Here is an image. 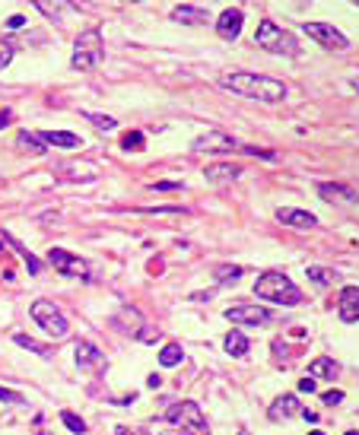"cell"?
<instances>
[{"mask_svg":"<svg viewBox=\"0 0 359 435\" xmlns=\"http://www.w3.org/2000/svg\"><path fill=\"white\" fill-rule=\"evenodd\" d=\"M172 188H178L175 181H159V184H156V191H172Z\"/></svg>","mask_w":359,"mask_h":435,"instance_id":"cell-40","label":"cell"},{"mask_svg":"<svg viewBox=\"0 0 359 435\" xmlns=\"http://www.w3.org/2000/svg\"><path fill=\"white\" fill-rule=\"evenodd\" d=\"M118 321H121V328H127L134 337H137V330L143 328V318H140V312H137V308H121Z\"/></svg>","mask_w":359,"mask_h":435,"instance_id":"cell-24","label":"cell"},{"mask_svg":"<svg viewBox=\"0 0 359 435\" xmlns=\"http://www.w3.org/2000/svg\"><path fill=\"white\" fill-rule=\"evenodd\" d=\"M115 435H146V432H143V429H124V426H118Z\"/></svg>","mask_w":359,"mask_h":435,"instance_id":"cell-37","label":"cell"},{"mask_svg":"<svg viewBox=\"0 0 359 435\" xmlns=\"http://www.w3.org/2000/svg\"><path fill=\"white\" fill-rule=\"evenodd\" d=\"M232 149H239V140H232L229 134H219V131L194 140V153H232Z\"/></svg>","mask_w":359,"mask_h":435,"instance_id":"cell-10","label":"cell"},{"mask_svg":"<svg viewBox=\"0 0 359 435\" xmlns=\"http://www.w3.org/2000/svg\"><path fill=\"white\" fill-rule=\"evenodd\" d=\"M19 147H25V149H32V153H45V143H39V140L32 137L29 131H19Z\"/></svg>","mask_w":359,"mask_h":435,"instance_id":"cell-32","label":"cell"},{"mask_svg":"<svg viewBox=\"0 0 359 435\" xmlns=\"http://www.w3.org/2000/svg\"><path fill=\"white\" fill-rule=\"evenodd\" d=\"M166 423H172V426L184 429L188 435H210V426H207V419H204L201 407L194 401H178L172 403L166 410Z\"/></svg>","mask_w":359,"mask_h":435,"instance_id":"cell-3","label":"cell"},{"mask_svg":"<svg viewBox=\"0 0 359 435\" xmlns=\"http://www.w3.org/2000/svg\"><path fill=\"white\" fill-rule=\"evenodd\" d=\"M309 279H315V283H321V286H327V283H334L337 279V270H325V267H309Z\"/></svg>","mask_w":359,"mask_h":435,"instance_id":"cell-29","label":"cell"},{"mask_svg":"<svg viewBox=\"0 0 359 435\" xmlns=\"http://www.w3.org/2000/svg\"><path fill=\"white\" fill-rule=\"evenodd\" d=\"M321 401H325L327 407H337V403L343 401V391H325V394H321Z\"/></svg>","mask_w":359,"mask_h":435,"instance_id":"cell-35","label":"cell"},{"mask_svg":"<svg viewBox=\"0 0 359 435\" xmlns=\"http://www.w3.org/2000/svg\"><path fill=\"white\" fill-rule=\"evenodd\" d=\"M302 32L309 35V39H315L318 45H325V48H334V51H347V35L337 32L334 25H327V23H305L302 25Z\"/></svg>","mask_w":359,"mask_h":435,"instance_id":"cell-7","label":"cell"},{"mask_svg":"<svg viewBox=\"0 0 359 435\" xmlns=\"http://www.w3.org/2000/svg\"><path fill=\"white\" fill-rule=\"evenodd\" d=\"M10 29H19V25H25V17H10Z\"/></svg>","mask_w":359,"mask_h":435,"instance_id":"cell-39","label":"cell"},{"mask_svg":"<svg viewBox=\"0 0 359 435\" xmlns=\"http://www.w3.org/2000/svg\"><path fill=\"white\" fill-rule=\"evenodd\" d=\"M102 58H105L102 35H99V29H89V32H83L80 39L74 41V58H70V67H76V70H92V67L102 64Z\"/></svg>","mask_w":359,"mask_h":435,"instance_id":"cell-4","label":"cell"},{"mask_svg":"<svg viewBox=\"0 0 359 435\" xmlns=\"http://www.w3.org/2000/svg\"><path fill=\"white\" fill-rule=\"evenodd\" d=\"M318 194L331 204H343V206H353L359 204V194H353L350 188H343V184H334V181H321L318 184Z\"/></svg>","mask_w":359,"mask_h":435,"instance_id":"cell-14","label":"cell"},{"mask_svg":"<svg viewBox=\"0 0 359 435\" xmlns=\"http://www.w3.org/2000/svg\"><path fill=\"white\" fill-rule=\"evenodd\" d=\"M276 220L283 222V226H290V229H315L318 226V216L309 213V210H296V206H280L276 210Z\"/></svg>","mask_w":359,"mask_h":435,"instance_id":"cell-11","label":"cell"},{"mask_svg":"<svg viewBox=\"0 0 359 435\" xmlns=\"http://www.w3.org/2000/svg\"><path fill=\"white\" fill-rule=\"evenodd\" d=\"M226 353L229 356H245L248 353V337L242 330H229L226 334Z\"/></svg>","mask_w":359,"mask_h":435,"instance_id":"cell-20","label":"cell"},{"mask_svg":"<svg viewBox=\"0 0 359 435\" xmlns=\"http://www.w3.org/2000/svg\"><path fill=\"white\" fill-rule=\"evenodd\" d=\"M292 413H302L299 397L283 394V397H276V401L270 403V419H286V416H292Z\"/></svg>","mask_w":359,"mask_h":435,"instance_id":"cell-18","label":"cell"},{"mask_svg":"<svg viewBox=\"0 0 359 435\" xmlns=\"http://www.w3.org/2000/svg\"><path fill=\"white\" fill-rule=\"evenodd\" d=\"M48 261L54 264V270H61L64 277H86V261H80V257L64 251V248H51Z\"/></svg>","mask_w":359,"mask_h":435,"instance_id":"cell-9","label":"cell"},{"mask_svg":"<svg viewBox=\"0 0 359 435\" xmlns=\"http://www.w3.org/2000/svg\"><path fill=\"white\" fill-rule=\"evenodd\" d=\"M226 89L239 92V96H248V99H261V102H283L286 99V83L270 80V76L261 74H248V70H239V74H226L223 76Z\"/></svg>","mask_w":359,"mask_h":435,"instance_id":"cell-1","label":"cell"},{"mask_svg":"<svg viewBox=\"0 0 359 435\" xmlns=\"http://www.w3.org/2000/svg\"><path fill=\"white\" fill-rule=\"evenodd\" d=\"M10 121H13V115H10V112H3V108H0V131H3V127H7Z\"/></svg>","mask_w":359,"mask_h":435,"instance_id":"cell-38","label":"cell"},{"mask_svg":"<svg viewBox=\"0 0 359 435\" xmlns=\"http://www.w3.org/2000/svg\"><path fill=\"white\" fill-rule=\"evenodd\" d=\"M61 423H64L70 432H76V435H86V432H89V426L83 423V416H76V413H70V410L61 413Z\"/></svg>","mask_w":359,"mask_h":435,"instance_id":"cell-26","label":"cell"},{"mask_svg":"<svg viewBox=\"0 0 359 435\" xmlns=\"http://www.w3.org/2000/svg\"><path fill=\"white\" fill-rule=\"evenodd\" d=\"M242 23H245V17L239 13V10H226V13H219V19H217L219 39H226V41L239 39V35H242Z\"/></svg>","mask_w":359,"mask_h":435,"instance_id":"cell-15","label":"cell"},{"mask_svg":"<svg viewBox=\"0 0 359 435\" xmlns=\"http://www.w3.org/2000/svg\"><path fill=\"white\" fill-rule=\"evenodd\" d=\"M131 3H137V0H131Z\"/></svg>","mask_w":359,"mask_h":435,"instance_id":"cell-47","label":"cell"},{"mask_svg":"<svg viewBox=\"0 0 359 435\" xmlns=\"http://www.w3.org/2000/svg\"><path fill=\"white\" fill-rule=\"evenodd\" d=\"M299 391H302V394H312V391H315V378H302V381H299Z\"/></svg>","mask_w":359,"mask_h":435,"instance_id":"cell-36","label":"cell"},{"mask_svg":"<svg viewBox=\"0 0 359 435\" xmlns=\"http://www.w3.org/2000/svg\"><path fill=\"white\" fill-rule=\"evenodd\" d=\"M182 359H184V353H182V346H175V343L166 346V350L159 353V365H166V369L168 365H178Z\"/></svg>","mask_w":359,"mask_h":435,"instance_id":"cell-27","label":"cell"},{"mask_svg":"<svg viewBox=\"0 0 359 435\" xmlns=\"http://www.w3.org/2000/svg\"><path fill=\"white\" fill-rule=\"evenodd\" d=\"M347 435H359V432H356V429H350V432H347Z\"/></svg>","mask_w":359,"mask_h":435,"instance_id":"cell-43","label":"cell"},{"mask_svg":"<svg viewBox=\"0 0 359 435\" xmlns=\"http://www.w3.org/2000/svg\"><path fill=\"white\" fill-rule=\"evenodd\" d=\"M0 401H3V403H23V394L10 391V388H0Z\"/></svg>","mask_w":359,"mask_h":435,"instance_id":"cell-34","label":"cell"},{"mask_svg":"<svg viewBox=\"0 0 359 435\" xmlns=\"http://www.w3.org/2000/svg\"><path fill=\"white\" fill-rule=\"evenodd\" d=\"M309 435H325V432H318V429H315V432H309Z\"/></svg>","mask_w":359,"mask_h":435,"instance_id":"cell-44","label":"cell"},{"mask_svg":"<svg viewBox=\"0 0 359 435\" xmlns=\"http://www.w3.org/2000/svg\"><path fill=\"white\" fill-rule=\"evenodd\" d=\"M32 321L51 337L67 334V318H64L61 308H54V302H48V299H35L32 302Z\"/></svg>","mask_w":359,"mask_h":435,"instance_id":"cell-6","label":"cell"},{"mask_svg":"<svg viewBox=\"0 0 359 435\" xmlns=\"http://www.w3.org/2000/svg\"><path fill=\"white\" fill-rule=\"evenodd\" d=\"M254 41H258V48L270 51V54H296V51H299V41L292 39L290 32H283L274 19H261L258 32H254Z\"/></svg>","mask_w":359,"mask_h":435,"instance_id":"cell-5","label":"cell"},{"mask_svg":"<svg viewBox=\"0 0 359 435\" xmlns=\"http://www.w3.org/2000/svg\"><path fill=\"white\" fill-rule=\"evenodd\" d=\"M83 118L92 124V127H99V131H105V134L118 127V118H109V115H96V112H86Z\"/></svg>","mask_w":359,"mask_h":435,"instance_id":"cell-25","label":"cell"},{"mask_svg":"<svg viewBox=\"0 0 359 435\" xmlns=\"http://www.w3.org/2000/svg\"><path fill=\"white\" fill-rule=\"evenodd\" d=\"M32 3L42 10V17H48V19H61V17H67L70 10H74L70 0H32Z\"/></svg>","mask_w":359,"mask_h":435,"instance_id":"cell-19","label":"cell"},{"mask_svg":"<svg viewBox=\"0 0 359 435\" xmlns=\"http://www.w3.org/2000/svg\"><path fill=\"white\" fill-rule=\"evenodd\" d=\"M74 359H76V365H80V372H102L105 365H109L105 356H102L92 343H76Z\"/></svg>","mask_w":359,"mask_h":435,"instance_id":"cell-13","label":"cell"},{"mask_svg":"<svg viewBox=\"0 0 359 435\" xmlns=\"http://www.w3.org/2000/svg\"><path fill=\"white\" fill-rule=\"evenodd\" d=\"M337 318L353 324L359 321V286H343L337 296Z\"/></svg>","mask_w":359,"mask_h":435,"instance_id":"cell-12","label":"cell"},{"mask_svg":"<svg viewBox=\"0 0 359 435\" xmlns=\"http://www.w3.org/2000/svg\"><path fill=\"white\" fill-rule=\"evenodd\" d=\"M7 64H10V51L3 48V51H0V70H3V67H7Z\"/></svg>","mask_w":359,"mask_h":435,"instance_id":"cell-41","label":"cell"},{"mask_svg":"<svg viewBox=\"0 0 359 435\" xmlns=\"http://www.w3.org/2000/svg\"><path fill=\"white\" fill-rule=\"evenodd\" d=\"M175 19H178V23H184V25H204V23H207V13L197 10V7H178Z\"/></svg>","mask_w":359,"mask_h":435,"instance_id":"cell-22","label":"cell"},{"mask_svg":"<svg viewBox=\"0 0 359 435\" xmlns=\"http://www.w3.org/2000/svg\"><path fill=\"white\" fill-rule=\"evenodd\" d=\"M204 175H207V181H213V184H223V181H235L239 175H242V169L232 162H213L204 169Z\"/></svg>","mask_w":359,"mask_h":435,"instance_id":"cell-16","label":"cell"},{"mask_svg":"<svg viewBox=\"0 0 359 435\" xmlns=\"http://www.w3.org/2000/svg\"><path fill=\"white\" fill-rule=\"evenodd\" d=\"M39 140H45V143H51V147H61V149H74V147L83 143V140L76 137V134H70V131H42Z\"/></svg>","mask_w":359,"mask_h":435,"instance_id":"cell-17","label":"cell"},{"mask_svg":"<svg viewBox=\"0 0 359 435\" xmlns=\"http://www.w3.org/2000/svg\"><path fill=\"white\" fill-rule=\"evenodd\" d=\"M137 340H143V343H156V340H159V328H146V324H143V328L137 330Z\"/></svg>","mask_w":359,"mask_h":435,"instance_id":"cell-33","label":"cell"},{"mask_svg":"<svg viewBox=\"0 0 359 435\" xmlns=\"http://www.w3.org/2000/svg\"><path fill=\"white\" fill-rule=\"evenodd\" d=\"M353 3H359V0H353Z\"/></svg>","mask_w":359,"mask_h":435,"instance_id":"cell-46","label":"cell"},{"mask_svg":"<svg viewBox=\"0 0 359 435\" xmlns=\"http://www.w3.org/2000/svg\"><path fill=\"white\" fill-rule=\"evenodd\" d=\"M309 372H312V378H337V362L334 359H327V356H321V359H315L309 365Z\"/></svg>","mask_w":359,"mask_h":435,"instance_id":"cell-21","label":"cell"},{"mask_svg":"<svg viewBox=\"0 0 359 435\" xmlns=\"http://www.w3.org/2000/svg\"><path fill=\"white\" fill-rule=\"evenodd\" d=\"M213 277H217V283H235V279L242 277V267H229V264H226V267H217Z\"/></svg>","mask_w":359,"mask_h":435,"instance_id":"cell-31","label":"cell"},{"mask_svg":"<svg viewBox=\"0 0 359 435\" xmlns=\"http://www.w3.org/2000/svg\"><path fill=\"white\" fill-rule=\"evenodd\" d=\"M242 435H251V432H242Z\"/></svg>","mask_w":359,"mask_h":435,"instance_id":"cell-45","label":"cell"},{"mask_svg":"<svg viewBox=\"0 0 359 435\" xmlns=\"http://www.w3.org/2000/svg\"><path fill=\"white\" fill-rule=\"evenodd\" d=\"M17 343H19V346H25V350H32V353H39V356H45V359L51 356L48 346H42L39 340H32V337H25V334H17Z\"/></svg>","mask_w":359,"mask_h":435,"instance_id":"cell-28","label":"cell"},{"mask_svg":"<svg viewBox=\"0 0 359 435\" xmlns=\"http://www.w3.org/2000/svg\"><path fill=\"white\" fill-rule=\"evenodd\" d=\"M353 89H356V92H359V76H356V80H353Z\"/></svg>","mask_w":359,"mask_h":435,"instance_id":"cell-42","label":"cell"},{"mask_svg":"<svg viewBox=\"0 0 359 435\" xmlns=\"http://www.w3.org/2000/svg\"><path fill=\"white\" fill-rule=\"evenodd\" d=\"M143 140H146V137H143L140 131H131V134H124V140H121V147H124L127 153H131V149H134V153H140V149L146 147Z\"/></svg>","mask_w":359,"mask_h":435,"instance_id":"cell-30","label":"cell"},{"mask_svg":"<svg viewBox=\"0 0 359 435\" xmlns=\"http://www.w3.org/2000/svg\"><path fill=\"white\" fill-rule=\"evenodd\" d=\"M3 238H7V242H10V248H13V251H17V255L23 257L25 264H29V273H42V261H39V257L32 255V251H25V248L19 245L17 238H10V235H3Z\"/></svg>","mask_w":359,"mask_h":435,"instance_id":"cell-23","label":"cell"},{"mask_svg":"<svg viewBox=\"0 0 359 435\" xmlns=\"http://www.w3.org/2000/svg\"><path fill=\"white\" fill-rule=\"evenodd\" d=\"M254 293L261 299H268V302H276V305H299L302 302V293L292 286V279L280 270H268L261 273L254 279Z\"/></svg>","mask_w":359,"mask_h":435,"instance_id":"cell-2","label":"cell"},{"mask_svg":"<svg viewBox=\"0 0 359 435\" xmlns=\"http://www.w3.org/2000/svg\"><path fill=\"white\" fill-rule=\"evenodd\" d=\"M226 318L235 321V324H270L274 318V312L270 308H264V305H232V308H226Z\"/></svg>","mask_w":359,"mask_h":435,"instance_id":"cell-8","label":"cell"}]
</instances>
